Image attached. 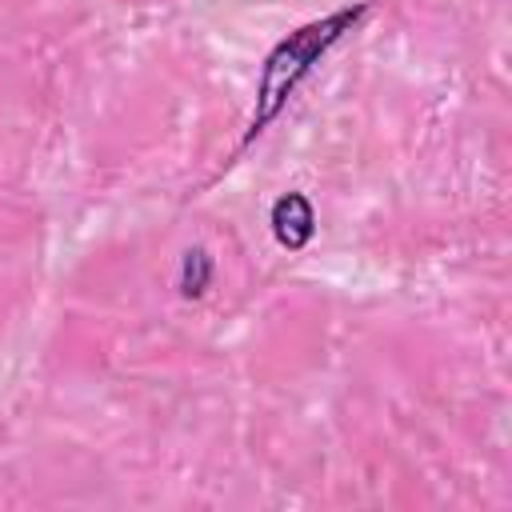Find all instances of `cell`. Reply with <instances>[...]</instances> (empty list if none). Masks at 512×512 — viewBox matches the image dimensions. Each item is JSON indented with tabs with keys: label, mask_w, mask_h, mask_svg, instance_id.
I'll return each mask as SVG.
<instances>
[{
	"label": "cell",
	"mask_w": 512,
	"mask_h": 512,
	"mask_svg": "<svg viewBox=\"0 0 512 512\" xmlns=\"http://www.w3.org/2000/svg\"><path fill=\"white\" fill-rule=\"evenodd\" d=\"M368 12V4H344L320 20H308L300 24L296 32H288L268 56H264V68H260V84H256V108H252V120H248V132L240 144H252L276 116L280 108L288 104V96L308 80V72L316 68V60L344 36L356 28V20Z\"/></svg>",
	"instance_id": "obj_1"
},
{
	"label": "cell",
	"mask_w": 512,
	"mask_h": 512,
	"mask_svg": "<svg viewBox=\"0 0 512 512\" xmlns=\"http://www.w3.org/2000/svg\"><path fill=\"white\" fill-rule=\"evenodd\" d=\"M312 232H316L312 200L304 192H284L272 204V236H276V244L288 248V252H300V248H308Z\"/></svg>",
	"instance_id": "obj_2"
},
{
	"label": "cell",
	"mask_w": 512,
	"mask_h": 512,
	"mask_svg": "<svg viewBox=\"0 0 512 512\" xmlns=\"http://www.w3.org/2000/svg\"><path fill=\"white\" fill-rule=\"evenodd\" d=\"M212 276H216V264H212V256H208L204 248H188V252L180 256L176 284H180V292H184L188 300L204 296V292H208V284H212Z\"/></svg>",
	"instance_id": "obj_3"
}]
</instances>
